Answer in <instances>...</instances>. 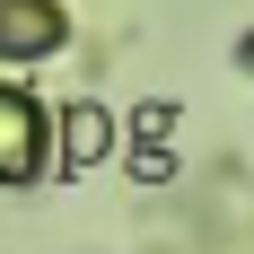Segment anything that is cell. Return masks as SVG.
Here are the masks:
<instances>
[{"instance_id": "6da1fadb", "label": "cell", "mask_w": 254, "mask_h": 254, "mask_svg": "<svg viewBox=\"0 0 254 254\" xmlns=\"http://www.w3.org/2000/svg\"><path fill=\"white\" fill-rule=\"evenodd\" d=\"M53 35H62V18L44 0H0V53H44Z\"/></svg>"}]
</instances>
